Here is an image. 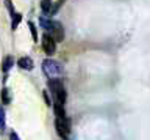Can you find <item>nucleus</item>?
Segmentation results:
<instances>
[{"mask_svg":"<svg viewBox=\"0 0 150 140\" xmlns=\"http://www.w3.org/2000/svg\"><path fill=\"white\" fill-rule=\"evenodd\" d=\"M13 19H11V29L13 30H16L17 27H19V24H21V21H22V14L21 13H13Z\"/></svg>","mask_w":150,"mask_h":140,"instance_id":"obj_9","label":"nucleus"},{"mask_svg":"<svg viewBox=\"0 0 150 140\" xmlns=\"http://www.w3.org/2000/svg\"><path fill=\"white\" fill-rule=\"evenodd\" d=\"M42 66H44V71L47 76H59L61 71H63V68H61V65L58 62H55V60H50L47 58L44 60V63H42Z\"/></svg>","mask_w":150,"mask_h":140,"instance_id":"obj_3","label":"nucleus"},{"mask_svg":"<svg viewBox=\"0 0 150 140\" xmlns=\"http://www.w3.org/2000/svg\"><path fill=\"white\" fill-rule=\"evenodd\" d=\"M50 35L55 38L56 43H58V41H63V39H64V29H63V25H61L59 22L53 21L52 29H50Z\"/></svg>","mask_w":150,"mask_h":140,"instance_id":"obj_5","label":"nucleus"},{"mask_svg":"<svg viewBox=\"0 0 150 140\" xmlns=\"http://www.w3.org/2000/svg\"><path fill=\"white\" fill-rule=\"evenodd\" d=\"M44 98H45V102H47V106H50V99H49V95H47V93H44Z\"/></svg>","mask_w":150,"mask_h":140,"instance_id":"obj_16","label":"nucleus"},{"mask_svg":"<svg viewBox=\"0 0 150 140\" xmlns=\"http://www.w3.org/2000/svg\"><path fill=\"white\" fill-rule=\"evenodd\" d=\"M28 27H30V32H31V36H33V39L38 43V30H36V25L33 24V22H28Z\"/></svg>","mask_w":150,"mask_h":140,"instance_id":"obj_11","label":"nucleus"},{"mask_svg":"<svg viewBox=\"0 0 150 140\" xmlns=\"http://www.w3.org/2000/svg\"><path fill=\"white\" fill-rule=\"evenodd\" d=\"M17 65L21 66L22 69H27V71H30V69H33V66H35V63H33V60L30 57H22L17 60Z\"/></svg>","mask_w":150,"mask_h":140,"instance_id":"obj_6","label":"nucleus"},{"mask_svg":"<svg viewBox=\"0 0 150 140\" xmlns=\"http://www.w3.org/2000/svg\"><path fill=\"white\" fill-rule=\"evenodd\" d=\"M2 98H3V102L5 104H9V93L6 88H3V91H2Z\"/></svg>","mask_w":150,"mask_h":140,"instance_id":"obj_13","label":"nucleus"},{"mask_svg":"<svg viewBox=\"0 0 150 140\" xmlns=\"http://www.w3.org/2000/svg\"><path fill=\"white\" fill-rule=\"evenodd\" d=\"M53 109H55V115L58 116V118H64L66 116V110H64V104L59 101H56L53 104Z\"/></svg>","mask_w":150,"mask_h":140,"instance_id":"obj_7","label":"nucleus"},{"mask_svg":"<svg viewBox=\"0 0 150 140\" xmlns=\"http://www.w3.org/2000/svg\"><path fill=\"white\" fill-rule=\"evenodd\" d=\"M52 6H53V3H52V0H41V10L45 13V14H50L52 11Z\"/></svg>","mask_w":150,"mask_h":140,"instance_id":"obj_10","label":"nucleus"},{"mask_svg":"<svg viewBox=\"0 0 150 140\" xmlns=\"http://www.w3.org/2000/svg\"><path fill=\"white\" fill-rule=\"evenodd\" d=\"M9 139H11V140H21V139L17 137V134H16V132H11V135H9Z\"/></svg>","mask_w":150,"mask_h":140,"instance_id":"obj_15","label":"nucleus"},{"mask_svg":"<svg viewBox=\"0 0 150 140\" xmlns=\"http://www.w3.org/2000/svg\"><path fill=\"white\" fill-rule=\"evenodd\" d=\"M55 128H56V132H58L59 137H63V139L69 137V134H70V123H69V120L66 118V116H64V118H58V116H56Z\"/></svg>","mask_w":150,"mask_h":140,"instance_id":"obj_2","label":"nucleus"},{"mask_svg":"<svg viewBox=\"0 0 150 140\" xmlns=\"http://www.w3.org/2000/svg\"><path fill=\"white\" fill-rule=\"evenodd\" d=\"M49 88L53 91V96L56 98V101L59 102H66V98H67V93H66V88H64V83L61 79L58 77H53L49 80Z\"/></svg>","mask_w":150,"mask_h":140,"instance_id":"obj_1","label":"nucleus"},{"mask_svg":"<svg viewBox=\"0 0 150 140\" xmlns=\"http://www.w3.org/2000/svg\"><path fill=\"white\" fill-rule=\"evenodd\" d=\"M13 65H14V58L11 57V55H8V57H5L3 63H2V69H3L5 73H8L9 69L13 68Z\"/></svg>","mask_w":150,"mask_h":140,"instance_id":"obj_8","label":"nucleus"},{"mask_svg":"<svg viewBox=\"0 0 150 140\" xmlns=\"http://www.w3.org/2000/svg\"><path fill=\"white\" fill-rule=\"evenodd\" d=\"M42 49H44V52L49 55H53L55 54V50H56V41H55V38L52 35H49V33H45L44 36H42Z\"/></svg>","mask_w":150,"mask_h":140,"instance_id":"obj_4","label":"nucleus"},{"mask_svg":"<svg viewBox=\"0 0 150 140\" xmlns=\"http://www.w3.org/2000/svg\"><path fill=\"white\" fill-rule=\"evenodd\" d=\"M0 128H2V131L5 129V112L0 109Z\"/></svg>","mask_w":150,"mask_h":140,"instance_id":"obj_14","label":"nucleus"},{"mask_svg":"<svg viewBox=\"0 0 150 140\" xmlns=\"http://www.w3.org/2000/svg\"><path fill=\"white\" fill-rule=\"evenodd\" d=\"M63 3H64V2H63V0H58V2H56V3H55V5H53V6H52V11H50V14H55V13H56V11H58V10H59V6H61V5H63Z\"/></svg>","mask_w":150,"mask_h":140,"instance_id":"obj_12","label":"nucleus"}]
</instances>
